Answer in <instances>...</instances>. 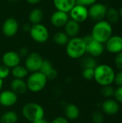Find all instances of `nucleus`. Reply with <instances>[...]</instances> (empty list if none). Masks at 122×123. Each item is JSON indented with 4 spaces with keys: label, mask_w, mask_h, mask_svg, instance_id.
I'll use <instances>...</instances> for the list:
<instances>
[{
    "label": "nucleus",
    "mask_w": 122,
    "mask_h": 123,
    "mask_svg": "<svg viewBox=\"0 0 122 123\" xmlns=\"http://www.w3.org/2000/svg\"><path fill=\"white\" fill-rule=\"evenodd\" d=\"M104 114L100 111H95L92 115L93 123H104Z\"/></svg>",
    "instance_id": "nucleus-30"
},
{
    "label": "nucleus",
    "mask_w": 122,
    "mask_h": 123,
    "mask_svg": "<svg viewBox=\"0 0 122 123\" xmlns=\"http://www.w3.org/2000/svg\"><path fill=\"white\" fill-rule=\"evenodd\" d=\"M18 95L11 89L3 90L0 92V105L4 107H11L17 104Z\"/></svg>",
    "instance_id": "nucleus-11"
},
{
    "label": "nucleus",
    "mask_w": 122,
    "mask_h": 123,
    "mask_svg": "<svg viewBox=\"0 0 122 123\" xmlns=\"http://www.w3.org/2000/svg\"><path fill=\"white\" fill-rule=\"evenodd\" d=\"M42 61L43 58L40 53L37 52L29 53L25 58L24 66L30 73L38 71L40 69Z\"/></svg>",
    "instance_id": "nucleus-8"
},
{
    "label": "nucleus",
    "mask_w": 122,
    "mask_h": 123,
    "mask_svg": "<svg viewBox=\"0 0 122 123\" xmlns=\"http://www.w3.org/2000/svg\"><path fill=\"white\" fill-rule=\"evenodd\" d=\"M101 109L104 113L109 115H114L119 112L120 106L119 103L115 99H107L102 103Z\"/></svg>",
    "instance_id": "nucleus-16"
},
{
    "label": "nucleus",
    "mask_w": 122,
    "mask_h": 123,
    "mask_svg": "<svg viewBox=\"0 0 122 123\" xmlns=\"http://www.w3.org/2000/svg\"><path fill=\"white\" fill-rule=\"evenodd\" d=\"M31 28V26L29 25V24H24L23 26H22V29L25 32H29V30Z\"/></svg>",
    "instance_id": "nucleus-39"
},
{
    "label": "nucleus",
    "mask_w": 122,
    "mask_h": 123,
    "mask_svg": "<svg viewBox=\"0 0 122 123\" xmlns=\"http://www.w3.org/2000/svg\"><path fill=\"white\" fill-rule=\"evenodd\" d=\"M22 115L24 118L31 123L45 117V110L42 105L36 102H28L23 105Z\"/></svg>",
    "instance_id": "nucleus-4"
},
{
    "label": "nucleus",
    "mask_w": 122,
    "mask_h": 123,
    "mask_svg": "<svg viewBox=\"0 0 122 123\" xmlns=\"http://www.w3.org/2000/svg\"><path fill=\"white\" fill-rule=\"evenodd\" d=\"M3 84H4V81L0 79V92L2 91V88H3Z\"/></svg>",
    "instance_id": "nucleus-42"
},
{
    "label": "nucleus",
    "mask_w": 122,
    "mask_h": 123,
    "mask_svg": "<svg viewBox=\"0 0 122 123\" xmlns=\"http://www.w3.org/2000/svg\"><path fill=\"white\" fill-rule=\"evenodd\" d=\"M64 27L65 34L70 38L77 37L80 32V23L71 19L67 22Z\"/></svg>",
    "instance_id": "nucleus-19"
},
{
    "label": "nucleus",
    "mask_w": 122,
    "mask_h": 123,
    "mask_svg": "<svg viewBox=\"0 0 122 123\" xmlns=\"http://www.w3.org/2000/svg\"><path fill=\"white\" fill-rule=\"evenodd\" d=\"M50 123H70L69 120L65 118V117H63V116H58V117H55Z\"/></svg>",
    "instance_id": "nucleus-37"
},
{
    "label": "nucleus",
    "mask_w": 122,
    "mask_h": 123,
    "mask_svg": "<svg viewBox=\"0 0 122 123\" xmlns=\"http://www.w3.org/2000/svg\"><path fill=\"white\" fill-rule=\"evenodd\" d=\"M48 123V121H47V120H45V118H42V119L38 120H37V121H35V122H34V123Z\"/></svg>",
    "instance_id": "nucleus-41"
},
{
    "label": "nucleus",
    "mask_w": 122,
    "mask_h": 123,
    "mask_svg": "<svg viewBox=\"0 0 122 123\" xmlns=\"http://www.w3.org/2000/svg\"><path fill=\"white\" fill-rule=\"evenodd\" d=\"M44 13L43 11L40 8L33 9L29 14V21L32 25L40 23L43 19Z\"/></svg>",
    "instance_id": "nucleus-22"
},
{
    "label": "nucleus",
    "mask_w": 122,
    "mask_h": 123,
    "mask_svg": "<svg viewBox=\"0 0 122 123\" xmlns=\"http://www.w3.org/2000/svg\"><path fill=\"white\" fill-rule=\"evenodd\" d=\"M64 115L69 121L76 120L80 116V110L75 104H68L64 108Z\"/></svg>",
    "instance_id": "nucleus-18"
},
{
    "label": "nucleus",
    "mask_w": 122,
    "mask_h": 123,
    "mask_svg": "<svg viewBox=\"0 0 122 123\" xmlns=\"http://www.w3.org/2000/svg\"><path fill=\"white\" fill-rule=\"evenodd\" d=\"M114 97L116 101H117L119 103H122V86H118L115 89Z\"/></svg>",
    "instance_id": "nucleus-32"
},
{
    "label": "nucleus",
    "mask_w": 122,
    "mask_h": 123,
    "mask_svg": "<svg viewBox=\"0 0 122 123\" xmlns=\"http://www.w3.org/2000/svg\"><path fill=\"white\" fill-rule=\"evenodd\" d=\"M82 123V122H78V123Z\"/></svg>",
    "instance_id": "nucleus-44"
},
{
    "label": "nucleus",
    "mask_w": 122,
    "mask_h": 123,
    "mask_svg": "<svg viewBox=\"0 0 122 123\" xmlns=\"http://www.w3.org/2000/svg\"><path fill=\"white\" fill-rule=\"evenodd\" d=\"M29 71L24 66L18 65L12 68H11V74L14 79H24L29 75Z\"/></svg>",
    "instance_id": "nucleus-21"
},
{
    "label": "nucleus",
    "mask_w": 122,
    "mask_h": 123,
    "mask_svg": "<svg viewBox=\"0 0 122 123\" xmlns=\"http://www.w3.org/2000/svg\"><path fill=\"white\" fill-rule=\"evenodd\" d=\"M11 74V69L6 66L5 65L2 64L0 65V79L2 80L6 79L9 77V76Z\"/></svg>",
    "instance_id": "nucleus-31"
},
{
    "label": "nucleus",
    "mask_w": 122,
    "mask_h": 123,
    "mask_svg": "<svg viewBox=\"0 0 122 123\" xmlns=\"http://www.w3.org/2000/svg\"><path fill=\"white\" fill-rule=\"evenodd\" d=\"M106 17L107 19V21L111 25L118 23V22L121 19L119 11L116 9L113 8V7L109 8L107 9Z\"/></svg>",
    "instance_id": "nucleus-24"
},
{
    "label": "nucleus",
    "mask_w": 122,
    "mask_h": 123,
    "mask_svg": "<svg viewBox=\"0 0 122 123\" xmlns=\"http://www.w3.org/2000/svg\"><path fill=\"white\" fill-rule=\"evenodd\" d=\"M106 50L113 54H117L122 52V36L111 35L106 42Z\"/></svg>",
    "instance_id": "nucleus-12"
},
{
    "label": "nucleus",
    "mask_w": 122,
    "mask_h": 123,
    "mask_svg": "<svg viewBox=\"0 0 122 123\" xmlns=\"http://www.w3.org/2000/svg\"><path fill=\"white\" fill-rule=\"evenodd\" d=\"M81 65L83 68H95L97 66L98 63L94 57L88 55L86 57H82V59L81 61Z\"/></svg>",
    "instance_id": "nucleus-25"
},
{
    "label": "nucleus",
    "mask_w": 122,
    "mask_h": 123,
    "mask_svg": "<svg viewBox=\"0 0 122 123\" xmlns=\"http://www.w3.org/2000/svg\"><path fill=\"white\" fill-rule=\"evenodd\" d=\"M18 120V114L14 110L6 111L0 117V123H17Z\"/></svg>",
    "instance_id": "nucleus-23"
},
{
    "label": "nucleus",
    "mask_w": 122,
    "mask_h": 123,
    "mask_svg": "<svg viewBox=\"0 0 122 123\" xmlns=\"http://www.w3.org/2000/svg\"><path fill=\"white\" fill-rule=\"evenodd\" d=\"M107 6L102 3H97L90 6L88 9V17L95 22L104 19L107 12Z\"/></svg>",
    "instance_id": "nucleus-9"
},
{
    "label": "nucleus",
    "mask_w": 122,
    "mask_h": 123,
    "mask_svg": "<svg viewBox=\"0 0 122 123\" xmlns=\"http://www.w3.org/2000/svg\"><path fill=\"white\" fill-rule=\"evenodd\" d=\"M10 89L17 95H21L28 90L26 81L21 79H13L10 82Z\"/></svg>",
    "instance_id": "nucleus-17"
},
{
    "label": "nucleus",
    "mask_w": 122,
    "mask_h": 123,
    "mask_svg": "<svg viewBox=\"0 0 122 123\" xmlns=\"http://www.w3.org/2000/svg\"><path fill=\"white\" fill-rule=\"evenodd\" d=\"M69 20L68 13L56 10L50 17V22L55 27H63Z\"/></svg>",
    "instance_id": "nucleus-15"
},
{
    "label": "nucleus",
    "mask_w": 122,
    "mask_h": 123,
    "mask_svg": "<svg viewBox=\"0 0 122 123\" xmlns=\"http://www.w3.org/2000/svg\"><path fill=\"white\" fill-rule=\"evenodd\" d=\"M18 53V54L19 55V56L21 57V58H22V57H27V55H28V54L29 53V50L26 48V47H22V48H21L19 50V51L17 52Z\"/></svg>",
    "instance_id": "nucleus-38"
},
{
    "label": "nucleus",
    "mask_w": 122,
    "mask_h": 123,
    "mask_svg": "<svg viewBox=\"0 0 122 123\" xmlns=\"http://www.w3.org/2000/svg\"><path fill=\"white\" fill-rule=\"evenodd\" d=\"M119 15H120V18L122 19V6L121 7V9H120V10L119 11Z\"/></svg>",
    "instance_id": "nucleus-43"
},
{
    "label": "nucleus",
    "mask_w": 122,
    "mask_h": 123,
    "mask_svg": "<svg viewBox=\"0 0 122 123\" xmlns=\"http://www.w3.org/2000/svg\"><path fill=\"white\" fill-rule=\"evenodd\" d=\"M42 0H27V1L30 4H36L39 2H40Z\"/></svg>",
    "instance_id": "nucleus-40"
},
{
    "label": "nucleus",
    "mask_w": 122,
    "mask_h": 123,
    "mask_svg": "<svg viewBox=\"0 0 122 123\" xmlns=\"http://www.w3.org/2000/svg\"><path fill=\"white\" fill-rule=\"evenodd\" d=\"M114 62L116 68L120 71H122V52L116 54Z\"/></svg>",
    "instance_id": "nucleus-33"
},
{
    "label": "nucleus",
    "mask_w": 122,
    "mask_h": 123,
    "mask_svg": "<svg viewBox=\"0 0 122 123\" xmlns=\"http://www.w3.org/2000/svg\"><path fill=\"white\" fill-rule=\"evenodd\" d=\"M47 76L40 71L32 72L28 75L26 80L27 89L32 93H38L42 91L47 84Z\"/></svg>",
    "instance_id": "nucleus-5"
},
{
    "label": "nucleus",
    "mask_w": 122,
    "mask_h": 123,
    "mask_svg": "<svg viewBox=\"0 0 122 123\" xmlns=\"http://www.w3.org/2000/svg\"><path fill=\"white\" fill-rule=\"evenodd\" d=\"M82 77L88 81L92 80L94 78V68H83L82 71Z\"/></svg>",
    "instance_id": "nucleus-29"
},
{
    "label": "nucleus",
    "mask_w": 122,
    "mask_h": 123,
    "mask_svg": "<svg viewBox=\"0 0 122 123\" xmlns=\"http://www.w3.org/2000/svg\"><path fill=\"white\" fill-rule=\"evenodd\" d=\"M53 4L56 10L69 13L76 4V0H53Z\"/></svg>",
    "instance_id": "nucleus-20"
},
{
    "label": "nucleus",
    "mask_w": 122,
    "mask_h": 123,
    "mask_svg": "<svg viewBox=\"0 0 122 123\" xmlns=\"http://www.w3.org/2000/svg\"><path fill=\"white\" fill-rule=\"evenodd\" d=\"M29 32L32 39L38 43L47 42L50 36L47 28L41 23L32 25Z\"/></svg>",
    "instance_id": "nucleus-7"
},
{
    "label": "nucleus",
    "mask_w": 122,
    "mask_h": 123,
    "mask_svg": "<svg viewBox=\"0 0 122 123\" xmlns=\"http://www.w3.org/2000/svg\"><path fill=\"white\" fill-rule=\"evenodd\" d=\"M114 88L111 85H106V86H102L101 89V94L103 97L106 98H111L114 96Z\"/></svg>",
    "instance_id": "nucleus-27"
},
{
    "label": "nucleus",
    "mask_w": 122,
    "mask_h": 123,
    "mask_svg": "<svg viewBox=\"0 0 122 123\" xmlns=\"http://www.w3.org/2000/svg\"><path fill=\"white\" fill-rule=\"evenodd\" d=\"M53 68L52 63L49 61V60H44L42 63L40 71L42 72V74H44L45 75H46L52 68Z\"/></svg>",
    "instance_id": "nucleus-28"
},
{
    "label": "nucleus",
    "mask_w": 122,
    "mask_h": 123,
    "mask_svg": "<svg viewBox=\"0 0 122 123\" xmlns=\"http://www.w3.org/2000/svg\"><path fill=\"white\" fill-rule=\"evenodd\" d=\"M96 1L97 0H76V4L83 5L85 6H90Z\"/></svg>",
    "instance_id": "nucleus-36"
},
{
    "label": "nucleus",
    "mask_w": 122,
    "mask_h": 123,
    "mask_svg": "<svg viewBox=\"0 0 122 123\" xmlns=\"http://www.w3.org/2000/svg\"><path fill=\"white\" fill-rule=\"evenodd\" d=\"M115 72L113 68L107 64H100L94 68L93 79L100 86L111 85L114 82Z\"/></svg>",
    "instance_id": "nucleus-1"
},
{
    "label": "nucleus",
    "mask_w": 122,
    "mask_h": 123,
    "mask_svg": "<svg viewBox=\"0 0 122 123\" xmlns=\"http://www.w3.org/2000/svg\"><path fill=\"white\" fill-rule=\"evenodd\" d=\"M66 53L72 59H78L86 53V45L82 37H75L69 39L66 44Z\"/></svg>",
    "instance_id": "nucleus-3"
},
{
    "label": "nucleus",
    "mask_w": 122,
    "mask_h": 123,
    "mask_svg": "<svg viewBox=\"0 0 122 123\" xmlns=\"http://www.w3.org/2000/svg\"><path fill=\"white\" fill-rule=\"evenodd\" d=\"M114 82L118 86H122V71H119L117 74H115Z\"/></svg>",
    "instance_id": "nucleus-35"
},
{
    "label": "nucleus",
    "mask_w": 122,
    "mask_h": 123,
    "mask_svg": "<svg viewBox=\"0 0 122 123\" xmlns=\"http://www.w3.org/2000/svg\"><path fill=\"white\" fill-rule=\"evenodd\" d=\"M58 75V71L53 67L45 76H47V78L48 80H53V79H55L57 78Z\"/></svg>",
    "instance_id": "nucleus-34"
},
{
    "label": "nucleus",
    "mask_w": 122,
    "mask_h": 123,
    "mask_svg": "<svg viewBox=\"0 0 122 123\" xmlns=\"http://www.w3.org/2000/svg\"><path fill=\"white\" fill-rule=\"evenodd\" d=\"M112 25L107 20L103 19L95 23L92 28L91 35L94 40L104 44L112 35Z\"/></svg>",
    "instance_id": "nucleus-2"
},
{
    "label": "nucleus",
    "mask_w": 122,
    "mask_h": 123,
    "mask_svg": "<svg viewBox=\"0 0 122 123\" xmlns=\"http://www.w3.org/2000/svg\"><path fill=\"white\" fill-rule=\"evenodd\" d=\"M86 45V53L94 58L101 55L104 52V44L94 40L91 35H88L83 37Z\"/></svg>",
    "instance_id": "nucleus-6"
},
{
    "label": "nucleus",
    "mask_w": 122,
    "mask_h": 123,
    "mask_svg": "<svg viewBox=\"0 0 122 123\" xmlns=\"http://www.w3.org/2000/svg\"><path fill=\"white\" fill-rule=\"evenodd\" d=\"M19 25L17 21L14 17L7 18L3 23L2 25V32L8 37L14 36L18 32Z\"/></svg>",
    "instance_id": "nucleus-13"
},
{
    "label": "nucleus",
    "mask_w": 122,
    "mask_h": 123,
    "mask_svg": "<svg viewBox=\"0 0 122 123\" xmlns=\"http://www.w3.org/2000/svg\"><path fill=\"white\" fill-rule=\"evenodd\" d=\"M69 14L71 19L81 23L88 18V9L87 6L76 4L69 12Z\"/></svg>",
    "instance_id": "nucleus-10"
},
{
    "label": "nucleus",
    "mask_w": 122,
    "mask_h": 123,
    "mask_svg": "<svg viewBox=\"0 0 122 123\" xmlns=\"http://www.w3.org/2000/svg\"><path fill=\"white\" fill-rule=\"evenodd\" d=\"M2 63L10 69L19 65L21 62V57L16 51L9 50L6 52L2 56Z\"/></svg>",
    "instance_id": "nucleus-14"
},
{
    "label": "nucleus",
    "mask_w": 122,
    "mask_h": 123,
    "mask_svg": "<svg viewBox=\"0 0 122 123\" xmlns=\"http://www.w3.org/2000/svg\"><path fill=\"white\" fill-rule=\"evenodd\" d=\"M70 37L65 34V32H57L53 36V41L58 45H66Z\"/></svg>",
    "instance_id": "nucleus-26"
}]
</instances>
